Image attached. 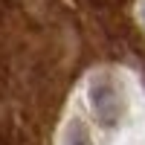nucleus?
Returning <instances> with one entry per match:
<instances>
[{"instance_id":"nucleus-1","label":"nucleus","mask_w":145,"mask_h":145,"mask_svg":"<svg viewBox=\"0 0 145 145\" xmlns=\"http://www.w3.org/2000/svg\"><path fill=\"white\" fill-rule=\"evenodd\" d=\"M87 102H90L93 119L102 128H116L125 119V105H128L125 102V90H122L119 78L110 70H99V72L90 76V81H87Z\"/></svg>"},{"instance_id":"nucleus-2","label":"nucleus","mask_w":145,"mask_h":145,"mask_svg":"<svg viewBox=\"0 0 145 145\" xmlns=\"http://www.w3.org/2000/svg\"><path fill=\"white\" fill-rule=\"evenodd\" d=\"M61 145H93V137H90L87 125H84L81 119H72V122H67L64 137H61Z\"/></svg>"},{"instance_id":"nucleus-3","label":"nucleus","mask_w":145,"mask_h":145,"mask_svg":"<svg viewBox=\"0 0 145 145\" xmlns=\"http://www.w3.org/2000/svg\"><path fill=\"white\" fill-rule=\"evenodd\" d=\"M139 18H142V23H145V0H139Z\"/></svg>"}]
</instances>
